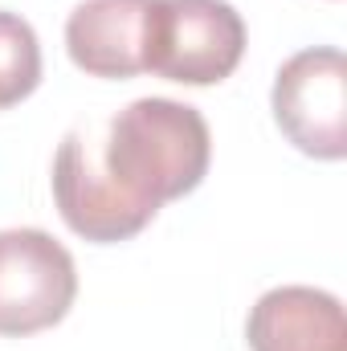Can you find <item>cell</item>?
<instances>
[{
    "instance_id": "cell-8",
    "label": "cell",
    "mask_w": 347,
    "mask_h": 351,
    "mask_svg": "<svg viewBox=\"0 0 347 351\" xmlns=\"http://www.w3.org/2000/svg\"><path fill=\"white\" fill-rule=\"evenodd\" d=\"M41 86V41L37 29L0 8V110L25 102Z\"/></svg>"
},
{
    "instance_id": "cell-3",
    "label": "cell",
    "mask_w": 347,
    "mask_h": 351,
    "mask_svg": "<svg viewBox=\"0 0 347 351\" xmlns=\"http://www.w3.org/2000/svg\"><path fill=\"white\" fill-rule=\"evenodd\" d=\"M278 131L311 160L347 156V58L335 45L298 49L274 74L270 90Z\"/></svg>"
},
{
    "instance_id": "cell-5",
    "label": "cell",
    "mask_w": 347,
    "mask_h": 351,
    "mask_svg": "<svg viewBox=\"0 0 347 351\" xmlns=\"http://www.w3.org/2000/svg\"><path fill=\"white\" fill-rule=\"evenodd\" d=\"M53 204L70 233L94 245H115L143 233L152 221L135 213L98 168V139L90 131H70L53 156Z\"/></svg>"
},
{
    "instance_id": "cell-2",
    "label": "cell",
    "mask_w": 347,
    "mask_h": 351,
    "mask_svg": "<svg viewBox=\"0 0 347 351\" xmlns=\"http://www.w3.org/2000/svg\"><path fill=\"white\" fill-rule=\"evenodd\" d=\"M246 58V21L229 0H152L143 21V74L217 86Z\"/></svg>"
},
{
    "instance_id": "cell-4",
    "label": "cell",
    "mask_w": 347,
    "mask_h": 351,
    "mask_svg": "<svg viewBox=\"0 0 347 351\" xmlns=\"http://www.w3.org/2000/svg\"><path fill=\"white\" fill-rule=\"evenodd\" d=\"M78 298V265L45 229H0V335L58 327Z\"/></svg>"
},
{
    "instance_id": "cell-1",
    "label": "cell",
    "mask_w": 347,
    "mask_h": 351,
    "mask_svg": "<svg viewBox=\"0 0 347 351\" xmlns=\"http://www.w3.org/2000/svg\"><path fill=\"white\" fill-rule=\"evenodd\" d=\"M213 164V135L196 106L176 98H135L98 139V168L110 188L147 221L156 213L196 192Z\"/></svg>"
},
{
    "instance_id": "cell-6",
    "label": "cell",
    "mask_w": 347,
    "mask_h": 351,
    "mask_svg": "<svg viewBox=\"0 0 347 351\" xmlns=\"http://www.w3.org/2000/svg\"><path fill=\"white\" fill-rule=\"evenodd\" d=\"M250 351H347L344 302L319 286H274L250 306Z\"/></svg>"
},
{
    "instance_id": "cell-7",
    "label": "cell",
    "mask_w": 347,
    "mask_h": 351,
    "mask_svg": "<svg viewBox=\"0 0 347 351\" xmlns=\"http://www.w3.org/2000/svg\"><path fill=\"white\" fill-rule=\"evenodd\" d=\"M152 0H82L66 16V53L90 78L143 74V21Z\"/></svg>"
}]
</instances>
